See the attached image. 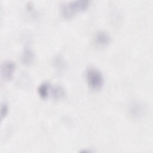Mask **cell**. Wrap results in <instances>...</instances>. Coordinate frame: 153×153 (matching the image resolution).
Segmentation results:
<instances>
[{"label": "cell", "instance_id": "obj_5", "mask_svg": "<svg viewBox=\"0 0 153 153\" xmlns=\"http://www.w3.org/2000/svg\"><path fill=\"white\" fill-rule=\"evenodd\" d=\"M65 90L63 87L59 85H51L49 92V97L54 99H62L65 96Z\"/></svg>", "mask_w": 153, "mask_h": 153}, {"label": "cell", "instance_id": "obj_2", "mask_svg": "<svg viewBox=\"0 0 153 153\" xmlns=\"http://www.w3.org/2000/svg\"><path fill=\"white\" fill-rule=\"evenodd\" d=\"M88 85L93 90H100L104 84V78L101 72L96 68H89L86 71Z\"/></svg>", "mask_w": 153, "mask_h": 153}, {"label": "cell", "instance_id": "obj_6", "mask_svg": "<svg viewBox=\"0 0 153 153\" xmlns=\"http://www.w3.org/2000/svg\"><path fill=\"white\" fill-rule=\"evenodd\" d=\"M34 59V53L32 50L29 48H25L22 53L21 61L25 65H30Z\"/></svg>", "mask_w": 153, "mask_h": 153}, {"label": "cell", "instance_id": "obj_4", "mask_svg": "<svg viewBox=\"0 0 153 153\" xmlns=\"http://www.w3.org/2000/svg\"><path fill=\"white\" fill-rule=\"evenodd\" d=\"M95 42L102 47H105L109 44L111 42L110 35L105 31L97 32L94 36Z\"/></svg>", "mask_w": 153, "mask_h": 153}, {"label": "cell", "instance_id": "obj_1", "mask_svg": "<svg viewBox=\"0 0 153 153\" xmlns=\"http://www.w3.org/2000/svg\"><path fill=\"white\" fill-rule=\"evenodd\" d=\"M90 1L87 0H78L70 1L62 5L60 11L62 16L66 18H69L75 13L83 11L88 8Z\"/></svg>", "mask_w": 153, "mask_h": 153}, {"label": "cell", "instance_id": "obj_8", "mask_svg": "<svg viewBox=\"0 0 153 153\" xmlns=\"http://www.w3.org/2000/svg\"><path fill=\"white\" fill-rule=\"evenodd\" d=\"M8 112V106L6 103H3L1 105V118L4 120L5 117L7 115Z\"/></svg>", "mask_w": 153, "mask_h": 153}, {"label": "cell", "instance_id": "obj_3", "mask_svg": "<svg viewBox=\"0 0 153 153\" xmlns=\"http://www.w3.org/2000/svg\"><path fill=\"white\" fill-rule=\"evenodd\" d=\"M16 69V64L11 60L4 61L1 67V75L2 79L5 81L11 79Z\"/></svg>", "mask_w": 153, "mask_h": 153}, {"label": "cell", "instance_id": "obj_7", "mask_svg": "<svg viewBox=\"0 0 153 153\" xmlns=\"http://www.w3.org/2000/svg\"><path fill=\"white\" fill-rule=\"evenodd\" d=\"M51 84L48 82H44L41 83L38 87V93L42 99H47L49 97V92Z\"/></svg>", "mask_w": 153, "mask_h": 153}]
</instances>
